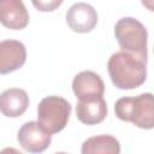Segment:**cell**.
<instances>
[{"mask_svg": "<svg viewBox=\"0 0 154 154\" xmlns=\"http://www.w3.org/2000/svg\"><path fill=\"white\" fill-rule=\"evenodd\" d=\"M71 105L60 96H47L41 100L37 107V122L51 134L61 131L70 118Z\"/></svg>", "mask_w": 154, "mask_h": 154, "instance_id": "4", "label": "cell"}, {"mask_svg": "<svg viewBox=\"0 0 154 154\" xmlns=\"http://www.w3.org/2000/svg\"><path fill=\"white\" fill-rule=\"evenodd\" d=\"M64 0H31L34 7L41 12H52L60 7Z\"/></svg>", "mask_w": 154, "mask_h": 154, "instance_id": "13", "label": "cell"}, {"mask_svg": "<svg viewBox=\"0 0 154 154\" xmlns=\"http://www.w3.org/2000/svg\"><path fill=\"white\" fill-rule=\"evenodd\" d=\"M26 60L25 46L16 40L0 42V73L5 75L20 69Z\"/></svg>", "mask_w": 154, "mask_h": 154, "instance_id": "7", "label": "cell"}, {"mask_svg": "<svg viewBox=\"0 0 154 154\" xmlns=\"http://www.w3.org/2000/svg\"><path fill=\"white\" fill-rule=\"evenodd\" d=\"M17 140L24 150L30 153H41L49 147L52 134L38 122H28L19 129Z\"/></svg>", "mask_w": 154, "mask_h": 154, "instance_id": "5", "label": "cell"}, {"mask_svg": "<svg viewBox=\"0 0 154 154\" xmlns=\"http://www.w3.org/2000/svg\"><path fill=\"white\" fill-rule=\"evenodd\" d=\"M72 90L78 100H88L103 96L105 84L101 77L93 71H82L72 81Z\"/></svg>", "mask_w": 154, "mask_h": 154, "instance_id": "8", "label": "cell"}, {"mask_svg": "<svg viewBox=\"0 0 154 154\" xmlns=\"http://www.w3.org/2000/svg\"><path fill=\"white\" fill-rule=\"evenodd\" d=\"M0 22L11 30H22L29 24V13L22 0H0Z\"/></svg>", "mask_w": 154, "mask_h": 154, "instance_id": "9", "label": "cell"}, {"mask_svg": "<svg viewBox=\"0 0 154 154\" xmlns=\"http://www.w3.org/2000/svg\"><path fill=\"white\" fill-rule=\"evenodd\" d=\"M141 2L147 10L154 12V0H141Z\"/></svg>", "mask_w": 154, "mask_h": 154, "instance_id": "14", "label": "cell"}, {"mask_svg": "<svg viewBox=\"0 0 154 154\" xmlns=\"http://www.w3.org/2000/svg\"><path fill=\"white\" fill-rule=\"evenodd\" d=\"M116 116L141 129H154V94L143 93L132 97H122L114 105Z\"/></svg>", "mask_w": 154, "mask_h": 154, "instance_id": "2", "label": "cell"}, {"mask_svg": "<svg viewBox=\"0 0 154 154\" xmlns=\"http://www.w3.org/2000/svg\"><path fill=\"white\" fill-rule=\"evenodd\" d=\"M78 120L85 125H95L105 120L107 116V103L102 96L88 100H78L76 106Z\"/></svg>", "mask_w": 154, "mask_h": 154, "instance_id": "10", "label": "cell"}, {"mask_svg": "<svg viewBox=\"0 0 154 154\" xmlns=\"http://www.w3.org/2000/svg\"><path fill=\"white\" fill-rule=\"evenodd\" d=\"M83 154H119V141L111 135H99L85 140L82 144Z\"/></svg>", "mask_w": 154, "mask_h": 154, "instance_id": "12", "label": "cell"}, {"mask_svg": "<svg viewBox=\"0 0 154 154\" xmlns=\"http://www.w3.org/2000/svg\"><path fill=\"white\" fill-rule=\"evenodd\" d=\"M114 35L122 51L132 53L147 60L148 32L140 20L132 17L119 19L114 25Z\"/></svg>", "mask_w": 154, "mask_h": 154, "instance_id": "3", "label": "cell"}, {"mask_svg": "<svg viewBox=\"0 0 154 154\" xmlns=\"http://www.w3.org/2000/svg\"><path fill=\"white\" fill-rule=\"evenodd\" d=\"M66 23L72 31L85 34L96 26L97 13L91 5L77 2L69 8L66 13Z\"/></svg>", "mask_w": 154, "mask_h": 154, "instance_id": "6", "label": "cell"}, {"mask_svg": "<svg viewBox=\"0 0 154 154\" xmlns=\"http://www.w3.org/2000/svg\"><path fill=\"white\" fill-rule=\"evenodd\" d=\"M29 107V96L25 90L19 88H10L1 93L0 111L5 117L17 118L22 116Z\"/></svg>", "mask_w": 154, "mask_h": 154, "instance_id": "11", "label": "cell"}, {"mask_svg": "<svg viewBox=\"0 0 154 154\" xmlns=\"http://www.w3.org/2000/svg\"><path fill=\"white\" fill-rule=\"evenodd\" d=\"M147 60L120 51L111 55L107 63V70L112 83L118 89H135L142 85L147 78Z\"/></svg>", "mask_w": 154, "mask_h": 154, "instance_id": "1", "label": "cell"}]
</instances>
